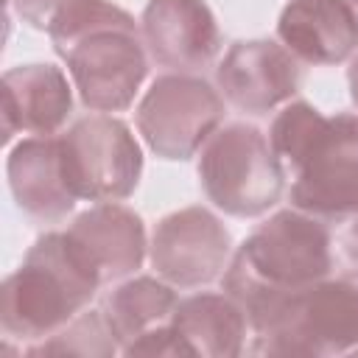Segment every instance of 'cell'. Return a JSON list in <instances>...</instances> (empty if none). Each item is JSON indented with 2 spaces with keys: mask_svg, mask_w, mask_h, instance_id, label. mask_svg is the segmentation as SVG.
<instances>
[{
  "mask_svg": "<svg viewBox=\"0 0 358 358\" xmlns=\"http://www.w3.org/2000/svg\"><path fill=\"white\" fill-rule=\"evenodd\" d=\"M140 22L148 56L176 73L207 67L221 48L218 22L204 0H148Z\"/></svg>",
  "mask_w": 358,
  "mask_h": 358,
  "instance_id": "obj_11",
  "label": "cell"
},
{
  "mask_svg": "<svg viewBox=\"0 0 358 358\" xmlns=\"http://www.w3.org/2000/svg\"><path fill=\"white\" fill-rule=\"evenodd\" d=\"M8 3H11V8L17 11V17L22 22H28L31 28L48 31L50 22H53V17L64 6H70L73 0H8Z\"/></svg>",
  "mask_w": 358,
  "mask_h": 358,
  "instance_id": "obj_20",
  "label": "cell"
},
{
  "mask_svg": "<svg viewBox=\"0 0 358 358\" xmlns=\"http://www.w3.org/2000/svg\"><path fill=\"white\" fill-rule=\"evenodd\" d=\"M224 117L221 95L199 76L168 73L154 78L137 106V129L162 159H190Z\"/></svg>",
  "mask_w": 358,
  "mask_h": 358,
  "instance_id": "obj_8",
  "label": "cell"
},
{
  "mask_svg": "<svg viewBox=\"0 0 358 358\" xmlns=\"http://www.w3.org/2000/svg\"><path fill=\"white\" fill-rule=\"evenodd\" d=\"M255 355H341L358 350V282L319 280L246 313Z\"/></svg>",
  "mask_w": 358,
  "mask_h": 358,
  "instance_id": "obj_5",
  "label": "cell"
},
{
  "mask_svg": "<svg viewBox=\"0 0 358 358\" xmlns=\"http://www.w3.org/2000/svg\"><path fill=\"white\" fill-rule=\"evenodd\" d=\"M48 36L67 62L87 109L123 112L131 106L148 59L129 11L106 0H73L53 17Z\"/></svg>",
  "mask_w": 358,
  "mask_h": 358,
  "instance_id": "obj_2",
  "label": "cell"
},
{
  "mask_svg": "<svg viewBox=\"0 0 358 358\" xmlns=\"http://www.w3.org/2000/svg\"><path fill=\"white\" fill-rule=\"evenodd\" d=\"M171 324L187 344L190 355L235 358L246 347L249 319L229 294H193L182 299Z\"/></svg>",
  "mask_w": 358,
  "mask_h": 358,
  "instance_id": "obj_16",
  "label": "cell"
},
{
  "mask_svg": "<svg viewBox=\"0 0 358 358\" xmlns=\"http://www.w3.org/2000/svg\"><path fill=\"white\" fill-rule=\"evenodd\" d=\"M268 143L294 176L296 210L322 221L358 215V115L324 117L316 106L294 101L274 117Z\"/></svg>",
  "mask_w": 358,
  "mask_h": 358,
  "instance_id": "obj_1",
  "label": "cell"
},
{
  "mask_svg": "<svg viewBox=\"0 0 358 358\" xmlns=\"http://www.w3.org/2000/svg\"><path fill=\"white\" fill-rule=\"evenodd\" d=\"M350 3V8H352V14H355V20H358V0H347Z\"/></svg>",
  "mask_w": 358,
  "mask_h": 358,
  "instance_id": "obj_23",
  "label": "cell"
},
{
  "mask_svg": "<svg viewBox=\"0 0 358 358\" xmlns=\"http://www.w3.org/2000/svg\"><path fill=\"white\" fill-rule=\"evenodd\" d=\"M232 238L207 207L168 213L151 235L148 257L154 271L179 288L207 285L229 266Z\"/></svg>",
  "mask_w": 358,
  "mask_h": 358,
  "instance_id": "obj_9",
  "label": "cell"
},
{
  "mask_svg": "<svg viewBox=\"0 0 358 358\" xmlns=\"http://www.w3.org/2000/svg\"><path fill=\"white\" fill-rule=\"evenodd\" d=\"M123 355H190L187 344L182 341V336L176 333V327L171 322L143 333L140 338H134L129 347H123Z\"/></svg>",
  "mask_w": 358,
  "mask_h": 358,
  "instance_id": "obj_19",
  "label": "cell"
},
{
  "mask_svg": "<svg viewBox=\"0 0 358 358\" xmlns=\"http://www.w3.org/2000/svg\"><path fill=\"white\" fill-rule=\"evenodd\" d=\"M101 280L81 260L64 232L36 238L17 271L0 288V324L8 338L42 341L76 319Z\"/></svg>",
  "mask_w": 358,
  "mask_h": 358,
  "instance_id": "obj_4",
  "label": "cell"
},
{
  "mask_svg": "<svg viewBox=\"0 0 358 358\" xmlns=\"http://www.w3.org/2000/svg\"><path fill=\"white\" fill-rule=\"evenodd\" d=\"M62 168L76 199L120 201L134 193L143 173V151L131 129L112 115L76 120L62 137Z\"/></svg>",
  "mask_w": 358,
  "mask_h": 358,
  "instance_id": "obj_7",
  "label": "cell"
},
{
  "mask_svg": "<svg viewBox=\"0 0 358 358\" xmlns=\"http://www.w3.org/2000/svg\"><path fill=\"white\" fill-rule=\"evenodd\" d=\"M199 179L218 210L235 218H255L280 201L285 171L260 129L229 123L204 143Z\"/></svg>",
  "mask_w": 358,
  "mask_h": 358,
  "instance_id": "obj_6",
  "label": "cell"
},
{
  "mask_svg": "<svg viewBox=\"0 0 358 358\" xmlns=\"http://www.w3.org/2000/svg\"><path fill=\"white\" fill-rule=\"evenodd\" d=\"M341 252H344V257H347V263L358 271V215L352 218V224L344 229V235H341Z\"/></svg>",
  "mask_w": 358,
  "mask_h": 358,
  "instance_id": "obj_21",
  "label": "cell"
},
{
  "mask_svg": "<svg viewBox=\"0 0 358 358\" xmlns=\"http://www.w3.org/2000/svg\"><path fill=\"white\" fill-rule=\"evenodd\" d=\"M330 268V232L322 218L280 210L238 246L224 271V291L249 313L274 296L324 280Z\"/></svg>",
  "mask_w": 358,
  "mask_h": 358,
  "instance_id": "obj_3",
  "label": "cell"
},
{
  "mask_svg": "<svg viewBox=\"0 0 358 358\" xmlns=\"http://www.w3.org/2000/svg\"><path fill=\"white\" fill-rule=\"evenodd\" d=\"M67 241L103 282L134 274L145 260V227L143 218L115 201H101L67 227Z\"/></svg>",
  "mask_w": 358,
  "mask_h": 358,
  "instance_id": "obj_12",
  "label": "cell"
},
{
  "mask_svg": "<svg viewBox=\"0 0 358 358\" xmlns=\"http://www.w3.org/2000/svg\"><path fill=\"white\" fill-rule=\"evenodd\" d=\"M277 36L305 64H338L358 48V20L347 0H288Z\"/></svg>",
  "mask_w": 358,
  "mask_h": 358,
  "instance_id": "obj_14",
  "label": "cell"
},
{
  "mask_svg": "<svg viewBox=\"0 0 358 358\" xmlns=\"http://www.w3.org/2000/svg\"><path fill=\"white\" fill-rule=\"evenodd\" d=\"M120 350L106 316L101 310H87L70 319L64 327L42 341L25 347V355H81V358H109Z\"/></svg>",
  "mask_w": 358,
  "mask_h": 358,
  "instance_id": "obj_18",
  "label": "cell"
},
{
  "mask_svg": "<svg viewBox=\"0 0 358 358\" xmlns=\"http://www.w3.org/2000/svg\"><path fill=\"white\" fill-rule=\"evenodd\" d=\"M73 112V92L53 64H20L3 73V140L17 131L56 134Z\"/></svg>",
  "mask_w": 358,
  "mask_h": 358,
  "instance_id": "obj_13",
  "label": "cell"
},
{
  "mask_svg": "<svg viewBox=\"0 0 358 358\" xmlns=\"http://www.w3.org/2000/svg\"><path fill=\"white\" fill-rule=\"evenodd\" d=\"M347 84H350V98H352V103L358 106V50H355L352 59H350V67H347Z\"/></svg>",
  "mask_w": 358,
  "mask_h": 358,
  "instance_id": "obj_22",
  "label": "cell"
},
{
  "mask_svg": "<svg viewBox=\"0 0 358 358\" xmlns=\"http://www.w3.org/2000/svg\"><path fill=\"white\" fill-rule=\"evenodd\" d=\"M8 187L17 207L42 224L62 221L73 207L76 196L67 187L59 140L53 137H28L17 143L6 162Z\"/></svg>",
  "mask_w": 358,
  "mask_h": 358,
  "instance_id": "obj_15",
  "label": "cell"
},
{
  "mask_svg": "<svg viewBox=\"0 0 358 358\" xmlns=\"http://www.w3.org/2000/svg\"><path fill=\"white\" fill-rule=\"evenodd\" d=\"M176 305L179 299L171 282H162L157 277H134L120 282L103 296L101 313L106 316L123 352V347H129L143 333L171 322Z\"/></svg>",
  "mask_w": 358,
  "mask_h": 358,
  "instance_id": "obj_17",
  "label": "cell"
},
{
  "mask_svg": "<svg viewBox=\"0 0 358 358\" xmlns=\"http://www.w3.org/2000/svg\"><path fill=\"white\" fill-rule=\"evenodd\" d=\"M215 81L235 109L266 115L296 95L302 73L296 56L285 45L271 39H241L227 50L215 70Z\"/></svg>",
  "mask_w": 358,
  "mask_h": 358,
  "instance_id": "obj_10",
  "label": "cell"
}]
</instances>
